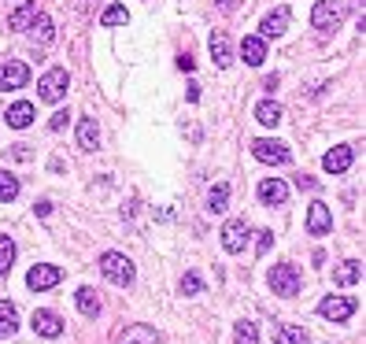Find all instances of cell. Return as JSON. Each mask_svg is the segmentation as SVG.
<instances>
[{
	"label": "cell",
	"instance_id": "6da1fadb",
	"mask_svg": "<svg viewBox=\"0 0 366 344\" xmlns=\"http://www.w3.org/2000/svg\"><path fill=\"white\" fill-rule=\"evenodd\" d=\"M100 274L108 277L111 285H134V277H137V270H134V263H129L122 252H104L100 256Z\"/></svg>",
	"mask_w": 366,
	"mask_h": 344
},
{
	"label": "cell",
	"instance_id": "7a4b0ae2",
	"mask_svg": "<svg viewBox=\"0 0 366 344\" xmlns=\"http://www.w3.org/2000/svg\"><path fill=\"white\" fill-rule=\"evenodd\" d=\"M67 85H71V74L63 67H52L48 74H41V82H37V97L45 104H59L67 97Z\"/></svg>",
	"mask_w": 366,
	"mask_h": 344
},
{
	"label": "cell",
	"instance_id": "3957f363",
	"mask_svg": "<svg viewBox=\"0 0 366 344\" xmlns=\"http://www.w3.org/2000/svg\"><path fill=\"white\" fill-rule=\"evenodd\" d=\"M341 22H344V4H337V0H318V4L311 8V26L322 34L337 30Z\"/></svg>",
	"mask_w": 366,
	"mask_h": 344
},
{
	"label": "cell",
	"instance_id": "277c9868",
	"mask_svg": "<svg viewBox=\"0 0 366 344\" xmlns=\"http://www.w3.org/2000/svg\"><path fill=\"white\" fill-rule=\"evenodd\" d=\"M252 156H255L259 163H270V167H285V163H293V152L285 149L281 141H270V137L252 141Z\"/></svg>",
	"mask_w": 366,
	"mask_h": 344
},
{
	"label": "cell",
	"instance_id": "5b68a950",
	"mask_svg": "<svg viewBox=\"0 0 366 344\" xmlns=\"http://www.w3.org/2000/svg\"><path fill=\"white\" fill-rule=\"evenodd\" d=\"M270 289H274V296H296L300 293V270L293 263H278V267L270 270Z\"/></svg>",
	"mask_w": 366,
	"mask_h": 344
},
{
	"label": "cell",
	"instance_id": "8992f818",
	"mask_svg": "<svg viewBox=\"0 0 366 344\" xmlns=\"http://www.w3.org/2000/svg\"><path fill=\"white\" fill-rule=\"evenodd\" d=\"M356 311H359L356 296H325L318 303V315H322V319H330V322H348Z\"/></svg>",
	"mask_w": 366,
	"mask_h": 344
},
{
	"label": "cell",
	"instance_id": "52a82bcc",
	"mask_svg": "<svg viewBox=\"0 0 366 344\" xmlns=\"http://www.w3.org/2000/svg\"><path fill=\"white\" fill-rule=\"evenodd\" d=\"M244 245H248V222L230 219L226 226H222V248H226L230 256H237V252H244Z\"/></svg>",
	"mask_w": 366,
	"mask_h": 344
},
{
	"label": "cell",
	"instance_id": "ba28073f",
	"mask_svg": "<svg viewBox=\"0 0 366 344\" xmlns=\"http://www.w3.org/2000/svg\"><path fill=\"white\" fill-rule=\"evenodd\" d=\"M59 282H63V270L52 267V263H41V267H34L30 274H26V285H30L34 293H45V289L59 285Z\"/></svg>",
	"mask_w": 366,
	"mask_h": 344
},
{
	"label": "cell",
	"instance_id": "9c48e42d",
	"mask_svg": "<svg viewBox=\"0 0 366 344\" xmlns=\"http://www.w3.org/2000/svg\"><path fill=\"white\" fill-rule=\"evenodd\" d=\"M330 230H333V211L325 207L322 200H315V204L307 207V233L311 237H325Z\"/></svg>",
	"mask_w": 366,
	"mask_h": 344
},
{
	"label": "cell",
	"instance_id": "30bf717a",
	"mask_svg": "<svg viewBox=\"0 0 366 344\" xmlns=\"http://www.w3.org/2000/svg\"><path fill=\"white\" fill-rule=\"evenodd\" d=\"M26 82H30V67L19 60H8V63H0V89H22Z\"/></svg>",
	"mask_w": 366,
	"mask_h": 344
},
{
	"label": "cell",
	"instance_id": "8fae6325",
	"mask_svg": "<svg viewBox=\"0 0 366 344\" xmlns=\"http://www.w3.org/2000/svg\"><path fill=\"white\" fill-rule=\"evenodd\" d=\"M255 193H259V200H263L267 207H281L285 200H289V185H285L281 178H263Z\"/></svg>",
	"mask_w": 366,
	"mask_h": 344
},
{
	"label": "cell",
	"instance_id": "7c38bea8",
	"mask_svg": "<svg viewBox=\"0 0 366 344\" xmlns=\"http://www.w3.org/2000/svg\"><path fill=\"white\" fill-rule=\"evenodd\" d=\"M351 160H356V149H351V144H337V149L325 152L322 167L330 170V174H344V170L351 167Z\"/></svg>",
	"mask_w": 366,
	"mask_h": 344
},
{
	"label": "cell",
	"instance_id": "4fadbf2b",
	"mask_svg": "<svg viewBox=\"0 0 366 344\" xmlns=\"http://www.w3.org/2000/svg\"><path fill=\"white\" fill-rule=\"evenodd\" d=\"M241 56H244L248 67H263V60H267V37L248 34L244 41H241Z\"/></svg>",
	"mask_w": 366,
	"mask_h": 344
},
{
	"label": "cell",
	"instance_id": "5bb4252c",
	"mask_svg": "<svg viewBox=\"0 0 366 344\" xmlns=\"http://www.w3.org/2000/svg\"><path fill=\"white\" fill-rule=\"evenodd\" d=\"M289 19H293V11H289V8H274L270 15L259 22V30H263L259 37H281L285 30H289Z\"/></svg>",
	"mask_w": 366,
	"mask_h": 344
},
{
	"label": "cell",
	"instance_id": "9a60e30c",
	"mask_svg": "<svg viewBox=\"0 0 366 344\" xmlns=\"http://www.w3.org/2000/svg\"><path fill=\"white\" fill-rule=\"evenodd\" d=\"M30 326H34V333H41V337H59L63 333V319L56 311H34Z\"/></svg>",
	"mask_w": 366,
	"mask_h": 344
},
{
	"label": "cell",
	"instance_id": "2e32d148",
	"mask_svg": "<svg viewBox=\"0 0 366 344\" xmlns=\"http://www.w3.org/2000/svg\"><path fill=\"white\" fill-rule=\"evenodd\" d=\"M207 48H211L215 67H222V71H226L230 63H233V45H230V37H226V34H211V41H207Z\"/></svg>",
	"mask_w": 366,
	"mask_h": 344
},
{
	"label": "cell",
	"instance_id": "e0dca14e",
	"mask_svg": "<svg viewBox=\"0 0 366 344\" xmlns=\"http://www.w3.org/2000/svg\"><path fill=\"white\" fill-rule=\"evenodd\" d=\"M115 344H160V333L152 326H126V333L115 337Z\"/></svg>",
	"mask_w": 366,
	"mask_h": 344
},
{
	"label": "cell",
	"instance_id": "ac0fdd59",
	"mask_svg": "<svg viewBox=\"0 0 366 344\" xmlns=\"http://www.w3.org/2000/svg\"><path fill=\"white\" fill-rule=\"evenodd\" d=\"M4 118H8V126H11V130H26V126L34 123V104H30V100L11 104V108L4 111Z\"/></svg>",
	"mask_w": 366,
	"mask_h": 344
},
{
	"label": "cell",
	"instance_id": "d6986e66",
	"mask_svg": "<svg viewBox=\"0 0 366 344\" xmlns=\"http://www.w3.org/2000/svg\"><path fill=\"white\" fill-rule=\"evenodd\" d=\"M78 144H82L85 152H97V144H100V126H97V118H82V123H78Z\"/></svg>",
	"mask_w": 366,
	"mask_h": 344
},
{
	"label": "cell",
	"instance_id": "ffe728a7",
	"mask_svg": "<svg viewBox=\"0 0 366 344\" xmlns=\"http://www.w3.org/2000/svg\"><path fill=\"white\" fill-rule=\"evenodd\" d=\"M19 329V311H15V303L11 300H0V340L11 337Z\"/></svg>",
	"mask_w": 366,
	"mask_h": 344
},
{
	"label": "cell",
	"instance_id": "44dd1931",
	"mask_svg": "<svg viewBox=\"0 0 366 344\" xmlns=\"http://www.w3.org/2000/svg\"><path fill=\"white\" fill-rule=\"evenodd\" d=\"M74 303H78V311H82L85 319H97V315H100V296L93 293V289H78Z\"/></svg>",
	"mask_w": 366,
	"mask_h": 344
},
{
	"label": "cell",
	"instance_id": "7402d4cb",
	"mask_svg": "<svg viewBox=\"0 0 366 344\" xmlns=\"http://www.w3.org/2000/svg\"><path fill=\"white\" fill-rule=\"evenodd\" d=\"M37 15H41V11H37V4H22V8L11 11L8 26H11V30H30V22H34Z\"/></svg>",
	"mask_w": 366,
	"mask_h": 344
},
{
	"label": "cell",
	"instance_id": "603a6c76",
	"mask_svg": "<svg viewBox=\"0 0 366 344\" xmlns=\"http://www.w3.org/2000/svg\"><path fill=\"white\" fill-rule=\"evenodd\" d=\"M359 277H363V263L359 259H348V263H341V270L333 274V282L337 285H356Z\"/></svg>",
	"mask_w": 366,
	"mask_h": 344
},
{
	"label": "cell",
	"instance_id": "cb8c5ba5",
	"mask_svg": "<svg viewBox=\"0 0 366 344\" xmlns=\"http://www.w3.org/2000/svg\"><path fill=\"white\" fill-rule=\"evenodd\" d=\"M255 118H259V123H263V126H278V123H281V104H274V100H263V104H259V108H255Z\"/></svg>",
	"mask_w": 366,
	"mask_h": 344
},
{
	"label": "cell",
	"instance_id": "d4e9b609",
	"mask_svg": "<svg viewBox=\"0 0 366 344\" xmlns=\"http://www.w3.org/2000/svg\"><path fill=\"white\" fill-rule=\"evenodd\" d=\"M30 34H34L41 45H48L52 37H56V26H52V19H48V15H37V19L30 22Z\"/></svg>",
	"mask_w": 366,
	"mask_h": 344
},
{
	"label": "cell",
	"instance_id": "484cf974",
	"mask_svg": "<svg viewBox=\"0 0 366 344\" xmlns=\"http://www.w3.org/2000/svg\"><path fill=\"white\" fill-rule=\"evenodd\" d=\"M274 344H307V333H304V326H281L274 333Z\"/></svg>",
	"mask_w": 366,
	"mask_h": 344
},
{
	"label": "cell",
	"instance_id": "4316f807",
	"mask_svg": "<svg viewBox=\"0 0 366 344\" xmlns=\"http://www.w3.org/2000/svg\"><path fill=\"white\" fill-rule=\"evenodd\" d=\"M226 204H230V185H215L211 193H207V207L215 211V215H222V211H226Z\"/></svg>",
	"mask_w": 366,
	"mask_h": 344
},
{
	"label": "cell",
	"instance_id": "83f0119b",
	"mask_svg": "<svg viewBox=\"0 0 366 344\" xmlns=\"http://www.w3.org/2000/svg\"><path fill=\"white\" fill-rule=\"evenodd\" d=\"M19 196V178L11 174V170H0V200L11 204Z\"/></svg>",
	"mask_w": 366,
	"mask_h": 344
},
{
	"label": "cell",
	"instance_id": "f1b7e54d",
	"mask_svg": "<svg viewBox=\"0 0 366 344\" xmlns=\"http://www.w3.org/2000/svg\"><path fill=\"white\" fill-rule=\"evenodd\" d=\"M126 22H129V11L119 8V4H111V8L100 15V26H126Z\"/></svg>",
	"mask_w": 366,
	"mask_h": 344
},
{
	"label": "cell",
	"instance_id": "f546056e",
	"mask_svg": "<svg viewBox=\"0 0 366 344\" xmlns=\"http://www.w3.org/2000/svg\"><path fill=\"white\" fill-rule=\"evenodd\" d=\"M11 263H15V241H11V237H0V274H8Z\"/></svg>",
	"mask_w": 366,
	"mask_h": 344
},
{
	"label": "cell",
	"instance_id": "4dcf8cb0",
	"mask_svg": "<svg viewBox=\"0 0 366 344\" xmlns=\"http://www.w3.org/2000/svg\"><path fill=\"white\" fill-rule=\"evenodd\" d=\"M181 296H200L204 293V282H200V274H196V270H189L185 277H181Z\"/></svg>",
	"mask_w": 366,
	"mask_h": 344
},
{
	"label": "cell",
	"instance_id": "1f68e13d",
	"mask_svg": "<svg viewBox=\"0 0 366 344\" xmlns=\"http://www.w3.org/2000/svg\"><path fill=\"white\" fill-rule=\"evenodd\" d=\"M233 340H237V344H259V333H255L252 322H237V326H233Z\"/></svg>",
	"mask_w": 366,
	"mask_h": 344
},
{
	"label": "cell",
	"instance_id": "d6a6232c",
	"mask_svg": "<svg viewBox=\"0 0 366 344\" xmlns=\"http://www.w3.org/2000/svg\"><path fill=\"white\" fill-rule=\"evenodd\" d=\"M255 237H259V241H255V252H259V256H267V252H270V245H274V233H270V230H259Z\"/></svg>",
	"mask_w": 366,
	"mask_h": 344
},
{
	"label": "cell",
	"instance_id": "836d02e7",
	"mask_svg": "<svg viewBox=\"0 0 366 344\" xmlns=\"http://www.w3.org/2000/svg\"><path fill=\"white\" fill-rule=\"evenodd\" d=\"M67 118H71L67 111H56V115L48 118V130H63V126H67Z\"/></svg>",
	"mask_w": 366,
	"mask_h": 344
},
{
	"label": "cell",
	"instance_id": "e575fe53",
	"mask_svg": "<svg viewBox=\"0 0 366 344\" xmlns=\"http://www.w3.org/2000/svg\"><path fill=\"white\" fill-rule=\"evenodd\" d=\"M296 189H307V193H311V189H318V181L307 178V174H300V178H296Z\"/></svg>",
	"mask_w": 366,
	"mask_h": 344
},
{
	"label": "cell",
	"instance_id": "d590c367",
	"mask_svg": "<svg viewBox=\"0 0 366 344\" xmlns=\"http://www.w3.org/2000/svg\"><path fill=\"white\" fill-rule=\"evenodd\" d=\"M263 89H270V92L278 89V74H267V78H263Z\"/></svg>",
	"mask_w": 366,
	"mask_h": 344
},
{
	"label": "cell",
	"instance_id": "8d00e7d4",
	"mask_svg": "<svg viewBox=\"0 0 366 344\" xmlns=\"http://www.w3.org/2000/svg\"><path fill=\"white\" fill-rule=\"evenodd\" d=\"M37 215L48 219V215H52V204H48V200H41V204H37Z\"/></svg>",
	"mask_w": 366,
	"mask_h": 344
},
{
	"label": "cell",
	"instance_id": "74e56055",
	"mask_svg": "<svg viewBox=\"0 0 366 344\" xmlns=\"http://www.w3.org/2000/svg\"><path fill=\"white\" fill-rule=\"evenodd\" d=\"M233 8H237V0H218V11H226V15H230Z\"/></svg>",
	"mask_w": 366,
	"mask_h": 344
}]
</instances>
